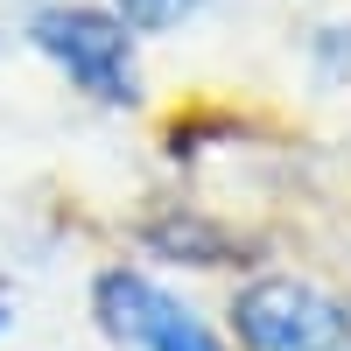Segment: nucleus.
<instances>
[{"label":"nucleus","mask_w":351,"mask_h":351,"mask_svg":"<svg viewBox=\"0 0 351 351\" xmlns=\"http://www.w3.org/2000/svg\"><path fill=\"white\" fill-rule=\"evenodd\" d=\"M99 324L120 344H134V351H225L183 302L162 295V288L141 281V274H106L99 281Z\"/></svg>","instance_id":"7ed1b4c3"},{"label":"nucleus","mask_w":351,"mask_h":351,"mask_svg":"<svg viewBox=\"0 0 351 351\" xmlns=\"http://www.w3.org/2000/svg\"><path fill=\"white\" fill-rule=\"evenodd\" d=\"M0 324H8V309H0Z\"/></svg>","instance_id":"20e7f679"},{"label":"nucleus","mask_w":351,"mask_h":351,"mask_svg":"<svg viewBox=\"0 0 351 351\" xmlns=\"http://www.w3.org/2000/svg\"><path fill=\"white\" fill-rule=\"evenodd\" d=\"M36 43L71 71V84H84L106 106H134V36L127 21H112L99 8H49L36 14Z\"/></svg>","instance_id":"f257e3e1"},{"label":"nucleus","mask_w":351,"mask_h":351,"mask_svg":"<svg viewBox=\"0 0 351 351\" xmlns=\"http://www.w3.org/2000/svg\"><path fill=\"white\" fill-rule=\"evenodd\" d=\"M239 337L253 351H351V316L330 302V295H316L309 281H253L246 295H239Z\"/></svg>","instance_id":"f03ea898"}]
</instances>
